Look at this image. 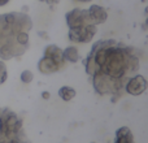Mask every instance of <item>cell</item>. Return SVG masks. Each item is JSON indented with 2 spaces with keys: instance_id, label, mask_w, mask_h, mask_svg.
Wrapping results in <instances>:
<instances>
[{
  "instance_id": "cell-17",
  "label": "cell",
  "mask_w": 148,
  "mask_h": 143,
  "mask_svg": "<svg viewBox=\"0 0 148 143\" xmlns=\"http://www.w3.org/2000/svg\"><path fill=\"white\" fill-rule=\"evenodd\" d=\"M75 1H78V3H90V1H92V0H75Z\"/></svg>"
},
{
  "instance_id": "cell-1",
  "label": "cell",
  "mask_w": 148,
  "mask_h": 143,
  "mask_svg": "<svg viewBox=\"0 0 148 143\" xmlns=\"http://www.w3.org/2000/svg\"><path fill=\"white\" fill-rule=\"evenodd\" d=\"M139 55L134 47L114 39H103L92 46L83 64L90 77H108L125 91V83L139 69Z\"/></svg>"
},
{
  "instance_id": "cell-11",
  "label": "cell",
  "mask_w": 148,
  "mask_h": 143,
  "mask_svg": "<svg viewBox=\"0 0 148 143\" xmlns=\"http://www.w3.org/2000/svg\"><path fill=\"white\" fill-rule=\"evenodd\" d=\"M77 91L73 89L72 86H61L59 90V96L60 99H62L64 102H70L75 98Z\"/></svg>"
},
{
  "instance_id": "cell-16",
  "label": "cell",
  "mask_w": 148,
  "mask_h": 143,
  "mask_svg": "<svg viewBox=\"0 0 148 143\" xmlns=\"http://www.w3.org/2000/svg\"><path fill=\"white\" fill-rule=\"evenodd\" d=\"M10 0H0V7H4L5 4H8Z\"/></svg>"
},
{
  "instance_id": "cell-13",
  "label": "cell",
  "mask_w": 148,
  "mask_h": 143,
  "mask_svg": "<svg viewBox=\"0 0 148 143\" xmlns=\"http://www.w3.org/2000/svg\"><path fill=\"white\" fill-rule=\"evenodd\" d=\"M8 78V70H7V65L3 60H0V85H3Z\"/></svg>"
},
{
  "instance_id": "cell-12",
  "label": "cell",
  "mask_w": 148,
  "mask_h": 143,
  "mask_svg": "<svg viewBox=\"0 0 148 143\" xmlns=\"http://www.w3.org/2000/svg\"><path fill=\"white\" fill-rule=\"evenodd\" d=\"M20 78H21V82L22 83H31L33 82V79H34V74H33V72L31 70H23L22 73H21V76H20Z\"/></svg>"
},
{
  "instance_id": "cell-2",
  "label": "cell",
  "mask_w": 148,
  "mask_h": 143,
  "mask_svg": "<svg viewBox=\"0 0 148 143\" xmlns=\"http://www.w3.org/2000/svg\"><path fill=\"white\" fill-rule=\"evenodd\" d=\"M33 29L30 16L22 12L0 14V59L20 57L30 46L29 31Z\"/></svg>"
},
{
  "instance_id": "cell-7",
  "label": "cell",
  "mask_w": 148,
  "mask_h": 143,
  "mask_svg": "<svg viewBox=\"0 0 148 143\" xmlns=\"http://www.w3.org/2000/svg\"><path fill=\"white\" fill-rule=\"evenodd\" d=\"M87 12H88V17L91 20V23L95 26L101 25V23H104L108 20V10L99 4L90 5Z\"/></svg>"
},
{
  "instance_id": "cell-4",
  "label": "cell",
  "mask_w": 148,
  "mask_h": 143,
  "mask_svg": "<svg viewBox=\"0 0 148 143\" xmlns=\"http://www.w3.org/2000/svg\"><path fill=\"white\" fill-rule=\"evenodd\" d=\"M65 21H66V25L69 29L92 25L87 9H82V8H74V9L69 10L65 14Z\"/></svg>"
},
{
  "instance_id": "cell-18",
  "label": "cell",
  "mask_w": 148,
  "mask_h": 143,
  "mask_svg": "<svg viewBox=\"0 0 148 143\" xmlns=\"http://www.w3.org/2000/svg\"><path fill=\"white\" fill-rule=\"evenodd\" d=\"M144 28H148V16H147V18H146V22H144Z\"/></svg>"
},
{
  "instance_id": "cell-10",
  "label": "cell",
  "mask_w": 148,
  "mask_h": 143,
  "mask_svg": "<svg viewBox=\"0 0 148 143\" xmlns=\"http://www.w3.org/2000/svg\"><path fill=\"white\" fill-rule=\"evenodd\" d=\"M62 56H64L65 61L70 63V64H75L81 60V54H79L78 48L75 46H69L64 48L62 50Z\"/></svg>"
},
{
  "instance_id": "cell-15",
  "label": "cell",
  "mask_w": 148,
  "mask_h": 143,
  "mask_svg": "<svg viewBox=\"0 0 148 143\" xmlns=\"http://www.w3.org/2000/svg\"><path fill=\"white\" fill-rule=\"evenodd\" d=\"M42 98H43L44 100H48L49 98H51V94H49L48 91H43L42 92Z\"/></svg>"
},
{
  "instance_id": "cell-6",
  "label": "cell",
  "mask_w": 148,
  "mask_h": 143,
  "mask_svg": "<svg viewBox=\"0 0 148 143\" xmlns=\"http://www.w3.org/2000/svg\"><path fill=\"white\" fill-rule=\"evenodd\" d=\"M68 63H61V61H57V60L52 59V57H48V56H44L42 57L40 60L38 61V70L42 74H53V73H57V72L65 69Z\"/></svg>"
},
{
  "instance_id": "cell-9",
  "label": "cell",
  "mask_w": 148,
  "mask_h": 143,
  "mask_svg": "<svg viewBox=\"0 0 148 143\" xmlns=\"http://www.w3.org/2000/svg\"><path fill=\"white\" fill-rule=\"evenodd\" d=\"M114 143H135L134 142L133 131L127 126H121L116 130Z\"/></svg>"
},
{
  "instance_id": "cell-5",
  "label": "cell",
  "mask_w": 148,
  "mask_h": 143,
  "mask_svg": "<svg viewBox=\"0 0 148 143\" xmlns=\"http://www.w3.org/2000/svg\"><path fill=\"white\" fill-rule=\"evenodd\" d=\"M148 89V81L142 74H134L125 83V92L133 96H139Z\"/></svg>"
},
{
  "instance_id": "cell-8",
  "label": "cell",
  "mask_w": 148,
  "mask_h": 143,
  "mask_svg": "<svg viewBox=\"0 0 148 143\" xmlns=\"http://www.w3.org/2000/svg\"><path fill=\"white\" fill-rule=\"evenodd\" d=\"M0 143H29V142L22 130L18 131V133H1L0 131Z\"/></svg>"
},
{
  "instance_id": "cell-3",
  "label": "cell",
  "mask_w": 148,
  "mask_h": 143,
  "mask_svg": "<svg viewBox=\"0 0 148 143\" xmlns=\"http://www.w3.org/2000/svg\"><path fill=\"white\" fill-rule=\"evenodd\" d=\"M97 33V26L95 25H87L81 26V28L69 29L68 33V38L73 43H88L94 39V36Z\"/></svg>"
},
{
  "instance_id": "cell-14",
  "label": "cell",
  "mask_w": 148,
  "mask_h": 143,
  "mask_svg": "<svg viewBox=\"0 0 148 143\" xmlns=\"http://www.w3.org/2000/svg\"><path fill=\"white\" fill-rule=\"evenodd\" d=\"M39 1L46 3V4H49V5H55V4H57L60 0H39Z\"/></svg>"
}]
</instances>
